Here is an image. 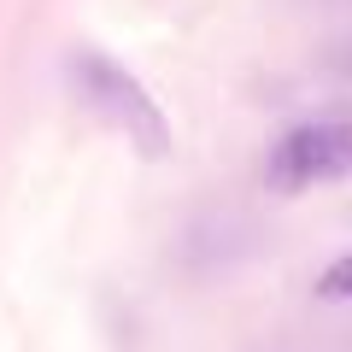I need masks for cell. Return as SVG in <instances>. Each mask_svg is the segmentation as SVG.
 Instances as JSON below:
<instances>
[{
    "mask_svg": "<svg viewBox=\"0 0 352 352\" xmlns=\"http://www.w3.org/2000/svg\"><path fill=\"white\" fill-rule=\"evenodd\" d=\"M65 76H71L76 100L94 118H106L129 147H141L147 159H164V153H170V118H164V106L147 94V82H141L124 59H112V53H100V47H76L71 59H65Z\"/></svg>",
    "mask_w": 352,
    "mask_h": 352,
    "instance_id": "obj_1",
    "label": "cell"
},
{
    "mask_svg": "<svg viewBox=\"0 0 352 352\" xmlns=\"http://www.w3.org/2000/svg\"><path fill=\"white\" fill-rule=\"evenodd\" d=\"M352 176V112H317L288 124L264 153V188L270 194H311Z\"/></svg>",
    "mask_w": 352,
    "mask_h": 352,
    "instance_id": "obj_2",
    "label": "cell"
},
{
    "mask_svg": "<svg viewBox=\"0 0 352 352\" xmlns=\"http://www.w3.org/2000/svg\"><path fill=\"white\" fill-rule=\"evenodd\" d=\"M317 300H352V252L329 258V270L317 276Z\"/></svg>",
    "mask_w": 352,
    "mask_h": 352,
    "instance_id": "obj_3",
    "label": "cell"
},
{
    "mask_svg": "<svg viewBox=\"0 0 352 352\" xmlns=\"http://www.w3.org/2000/svg\"><path fill=\"white\" fill-rule=\"evenodd\" d=\"M329 59H335V71H346V76H352V41H340V47L329 53Z\"/></svg>",
    "mask_w": 352,
    "mask_h": 352,
    "instance_id": "obj_4",
    "label": "cell"
}]
</instances>
